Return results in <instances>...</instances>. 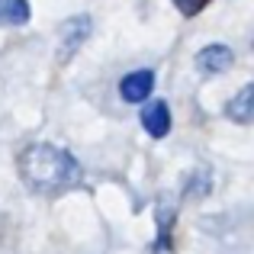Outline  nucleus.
<instances>
[{
    "instance_id": "nucleus-5",
    "label": "nucleus",
    "mask_w": 254,
    "mask_h": 254,
    "mask_svg": "<svg viewBox=\"0 0 254 254\" xmlns=\"http://www.w3.org/2000/svg\"><path fill=\"white\" fill-rule=\"evenodd\" d=\"M142 129L148 132L151 138H164L171 132V110L164 100H151L142 110Z\"/></svg>"
},
{
    "instance_id": "nucleus-1",
    "label": "nucleus",
    "mask_w": 254,
    "mask_h": 254,
    "mask_svg": "<svg viewBox=\"0 0 254 254\" xmlns=\"http://www.w3.org/2000/svg\"><path fill=\"white\" fill-rule=\"evenodd\" d=\"M19 177L29 190L58 196L81 184V164L71 151L58 148L52 142H36L19 155Z\"/></svg>"
},
{
    "instance_id": "nucleus-2",
    "label": "nucleus",
    "mask_w": 254,
    "mask_h": 254,
    "mask_svg": "<svg viewBox=\"0 0 254 254\" xmlns=\"http://www.w3.org/2000/svg\"><path fill=\"white\" fill-rule=\"evenodd\" d=\"M90 36V16H74L58 29V62H68L74 52H81L84 39Z\"/></svg>"
},
{
    "instance_id": "nucleus-4",
    "label": "nucleus",
    "mask_w": 254,
    "mask_h": 254,
    "mask_svg": "<svg viewBox=\"0 0 254 254\" xmlns=\"http://www.w3.org/2000/svg\"><path fill=\"white\" fill-rule=\"evenodd\" d=\"M232 62H235V52L229 45H206L196 52V68L203 74H222L232 68Z\"/></svg>"
},
{
    "instance_id": "nucleus-8",
    "label": "nucleus",
    "mask_w": 254,
    "mask_h": 254,
    "mask_svg": "<svg viewBox=\"0 0 254 254\" xmlns=\"http://www.w3.org/2000/svg\"><path fill=\"white\" fill-rule=\"evenodd\" d=\"M174 3H177V10L184 13V16H196V13L203 10L209 0H174Z\"/></svg>"
},
{
    "instance_id": "nucleus-3",
    "label": "nucleus",
    "mask_w": 254,
    "mask_h": 254,
    "mask_svg": "<svg viewBox=\"0 0 254 254\" xmlns=\"http://www.w3.org/2000/svg\"><path fill=\"white\" fill-rule=\"evenodd\" d=\"M155 90V74L151 71H132L119 81V93H123L126 103H145Z\"/></svg>"
},
{
    "instance_id": "nucleus-6",
    "label": "nucleus",
    "mask_w": 254,
    "mask_h": 254,
    "mask_svg": "<svg viewBox=\"0 0 254 254\" xmlns=\"http://www.w3.org/2000/svg\"><path fill=\"white\" fill-rule=\"evenodd\" d=\"M251 103H254V87L251 84H245V87H238V93L225 103V116L229 119H235V123H251Z\"/></svg>"
},
{
    "instance_id": "nucleus-7",
    "label": "nucleus",
    "mask_w": 254,
    "mask_h": 254,
    "mask_svg": "<svg viewBox=\"0 0 254 254\" xmlns=\"http://www.w3.org/2000/svg\"><path fill=\"white\" fill-rule=\"evenodd\" d=\"M29 23V0H0V26Z\"/></svg>"
}]
</instances>
